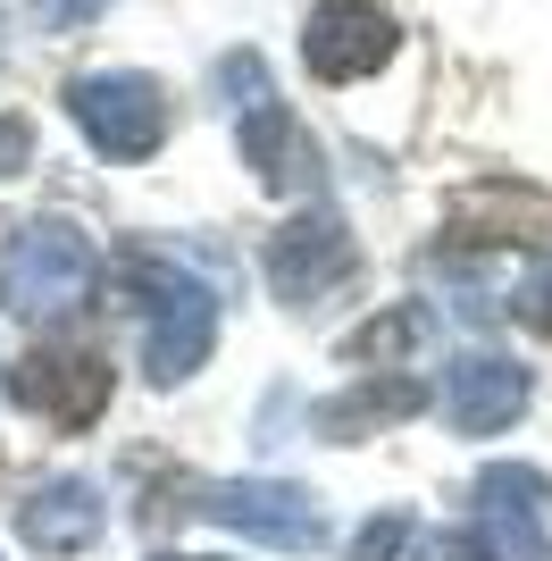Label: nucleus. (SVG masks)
<instances>
[{"label": "nucleus", "mask_w": 552, "mask_h": 561, "mask_svg": "<svg viewBox=\"0 0 552 561\" xmlns=\"http://www.w3.org/2000/svg\"><path fill=\"white\" fill-rule=\"evenodd\" d=\"M18 394L43 411V420H59L76 436V427H92L101 411H110L117 394V369L101 360V352H34L18 369Z\"/></svg>", "instance_id": "1a4fd4ad"}, {"label": "nucleus", "mask_w": 552, "mask_h": 561, "mask_svg": "<svg viewBox=\"0 0 552 561\" xmlns=\"http://www.w3.org/2000/svg\"><path fill=\"white\" fill-rule=\"evenodd\" d=\"M193 512L268 545V553H319L326 545V503L294 478H218V486H193Z\"/></svg>", "instance_id": "7ed1b4c3"}, {"label": "nucleus", "mask_w": 552, "mask_h": 561, "mask_svg": "<svg viewBox=\"0 0 552 561\" xmlns=\"http://www.w3.org/2000/svg\"><path fill=\"white\" fill-rule=\"evenodd\" d=\"M352 268H360V243H352V227L335 210H301L285 218V227L268 234V252H260V277H268L276 302H319L326 285H352Z\"/></svg>", "instance_id": "39448f33"}, {"label": "nucleus", "mask_w": 552, "mask_h": 561, "mask_svg": "<svg viewBox=\"0 0 552 561\" xmlns=\"http://www.w3.org/2000/svg\"><path fill=\"white\" fill-rule=\"evenodd\" d=\"M402 545H411V512H377L360 537H352V561H393Z\"/></svg>", "instance_id": "2eb2a0df"}, {"label": "nucleus", "mask_w": 552, "mask_h": 561, "mask_svg": "<svg viewBox=\"0 0 552 561\" xmlns=\"http://www.w3.org/2000/svg\"><path fill=\"white\" fill-rule=\"evenodd\" d=\"M528 369L503 360V352H460L452 369H444V420L452 436H503L519 411H528Z\"/></svg>", "instance_id": "6e6552de"}, {"label": "nucleus", "mask_w": 552, "mask_h": 561, "mask_svg": "<svg viewBox=\"0 0 552 561\" xmlns=\"http://www.w3.org/2000/svg\"><path fill=\"white\" fill-rule=\"evenodd\" d=\"M510 319H519L528 335H544V344H552V234H544V252L528 260L519 294H510Z\"/></svg>", "instance_id": "ddd939ff"}, {"label": "nucleus", "mask_w": 552, "mask_h": 561, "mask_svg": "<svg viewBox=\"0 0 552 561\" xmlns=\"http://www.w3.org/2000/svg\"><path fill=\"white\" fill-rule=\"evenodd\" d=\"M126 294L142 310V377L184 386L218 344V294L193 268H168V260H126Z\"/></svg>", "instance_id": "f257e3e1"}, {"label": "nucleus", "mask_w": 552, "mask_h": 561, "mask_svg": "<svg viewBox=\"0 0 552 561\" xmlns=\"http://www.w3.org/2000/svg\"><path fill=\"white\" fill-rule=\"evenodd\" d=\"M418 561H503L494 545L478 537V528H444V537H427L418 545Z\"/></svg>", "instance_id": "dca6fc26"}, {"label": "nucleus", "mask_w": 552, "mask_h": 561, "mask_svg": "<svg viewBox=\"0 0 552 561\" xmlns=\"http://www.w3.org/2000/svg\"><path fill=\"white\" fill-rule=\"evenodd\" d=\"M92 243L68 227V218H34L0 243V310L9 319H59L92 294Z\"/></svg>", "instance_id": "f03ea898"}, {"label": "nucleus", "mask_w": 552, "mask_h": 561, "mask_svg": "<svg viewBox=\"0 0 552 561\" xmlns=\"http://www.w3.org/2000/svg\"><path fill=\"white\" fill-rule=\"evenodd\" d=\"M411 411H427V386L418 377H360L352 394L319 402V436H335V445H360L368 427H386V420H411Z\"/></svg>", "instance_id": "f8f14e48"}, {"label": "nucleus", "mask_w": 552, "mask_h": 561, "mask_svg": "<svg viewBox=\"0 0 552 561\" xmlns=\"http://www.w3.org/2000/svg\"><path fill=\"white\" fill-rule=\"evenodd\" d=\"M393 50H402V25L377 0H326L310 9V34H301V59L319 84H368L377 68H393Z\"/></svg>", "instance_id": "423d86ee"}, {"label": "nucleus", "mask_w": 552, "mask_h": 561, "mask_svg": "<svg viewBox=\"0 0 552 561\" xmlns=\"http://www.w3.org/2000/svg\"><path fill=\"white\" fill-rule=\"evenodd\" d=\"M18 168H34V117L0 110V176H18Z\"/></svg>", "instance_id": "f3484780"}, {"label": "nucleus", "mask_w": 552, "mask_h": 561, "mask_svg": "<svg viewBox=\"0 0 552 561\" xmlns=\"http://www.w3.org/2000/svg\"><path fill=\"white\" fill-rule=\"evenodd\" d=\"M18 528H25L34 553H84V545H101V528H110V503H101L92 478H50V486H34L18 503Z\"/></svg>", "instance_id": "9b49d317"}, {"label": "nucleus", "mask_w": 552, "mask_h": 561, "mask_svg": "<svg viewBox=\"0 0 552 561\" xmlns=\"http://www.w3.org/2000/svg\"><path fill=\"white\" fill-rule=\"evenodd\" d=\"M160 561H184V553H160Z\"/></svg>", "instance_id": "6ab92c4d"}, {"label": "nucleus", "mask_w": 552, "mask_h": 561, "mask_svg": "<svg viewBox=\"0 0 552 561\" xmlns=\"http://www.w3.org/2000/svg\"><path fill=\"white\" fill-rule=\"evenodd\" d=\"M411 344H418V310H377V319H368V328L352 335L344 352H352V360H386V352L402 360Z\"/></svg>", "instance_id": "4468645a"}, {"label": "nucleus", "mask_w": 552, "mask_h": 561, "mask_svg": "<svg viewBox=\"0 0 552 561\" xmlns=\"http://www.w3.org/2000/svg\"><path fill=\"white\" fill-rule=\"evenodd\" d=\"M243 160H252V176L268 193H319L326 168H319V142L294 126V110L276 93H260L252 110H243Z\"/></svg>", "instance_id": "9d476101"}, {"label": "nucleus", "mask_w": 552, "mask_h": 561, "mask_svg": "<svg viewBox=\"0 0 552 561\" xmlns=\"http://www.w3.org/2000/svg\"><path fill=\"white\" fill-rule=\"evenodd\" d=\"M469 503H478V537L494 545L503 561H536V553H544V512H552V478H544V469L494 461V469H478Z\"/></svg>", "instance_id": "0eeeda50"}, {"label": "nucleus", "mask_w": 552, "mask_h": 561, "mask_svg": "<svg viewBox=\"0 0 552 561\" xmlns=\"http://www.w3.org/2000/svg\"><path fill=\"white\" fill-rule=\"evenodd\" d=\"M68 117L84 126V142L101 160H151L168 142V93L160 76L142 68H101V76H76L68 84Z\"/></svg>", "instance_id": "20e7f679"}, {"label": "nucleus", "mask_w": 552, "mask_h": 561, "mask_svg": "<svg viewBox=\"0 0 552 561\" xmlns=\"http://www.w3.org/2000/svg\"><path fill=\"white\" fill-rule=\"evenodd\" d=\"M101 9H110V0H34V18H43L50 34H76V25H92Z\"/></svg>", "instance_id": "a211bd4d"}]
</instances>
